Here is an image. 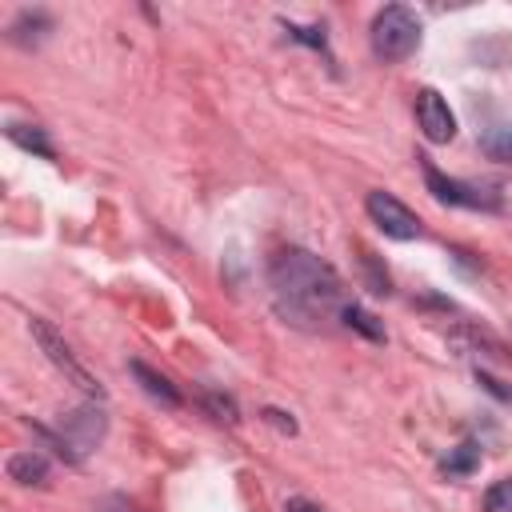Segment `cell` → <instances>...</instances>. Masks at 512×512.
<instances>
[{
    "label": "cell",
    "mask_w": 512,
    "mask_h": 512,
    "mask_svg": "<svg viewBox=\"0 0 512 512\" xmlns=\"http://www.w3.org/2000/svg\"><path fill=\"white\" fill-rule=\"evenodd\" d=\"M476 380H480V388H484V392H492L496 400L512 404V388H508L504 380H496V376H488V372H476Z\"/></svg>",
    "instance_id": "obj_17"
},
{
    "label": "cell",
    "mask_w": 512,
    "mask_h": 512,
    "mask_svg": "<svg viewBox=\"0 0 512 512\" xmlns=\"http://www.w3.org/2000/svg\"><path fill=\"white\" fill-rule=\"evenodd\" d=\"M484 512H512V476L496 480V484L484 492Z\"/></svg>",
    "instance_id": "obj_15"
},
{
    "label": "cell",
    "mask_w": 512,
    "mask_h": 512,
    "mask_svg": "<svg viewBox=\"0 0 512 512\" xmlns=\"http://www.w3.org/2000/svg\"><path fill=\"white\" fill-rule=\"evenodd\" d=\"M480 152L488 160H500V164H512V124H496L480 136Z\"/></svg>",
    "instance_id": "obj_11"
},
{
    "label": "cell",
    "mask_w": 512,
    "mask_h": 512,
    "mask_svg": "<svg viewBox=\"0 0 512 512\" xmlns=\"http://www.w3.org/2000/svg\"><path fill=\"white\" fill-rule=\"evenodd\" d=\"M8 140L28 148V152H36V156H44V160H52V144H48L44 128H36V124H8Z\"/></svg>",
    "instance_id": "obj_12"
},
{
    "label": "cell",
    "mask_w": 512,
    "mask_h": 512,
    "mask_svg": "<svg viewBox=\"0 0 512 512\" xmlns=\"http://www.w3.org/2000/svg\"><path fill=\"white\" fill-rule=\"evenodd\" d=\"M476 464H480V448H476V444H456V448L440 460V472H444V476H468Z\"/></svg>",
    "instance_id": "obj_13"
},
{
    "label": "cell",
    "mask_w": 512,
    "mask_h": 512,
    "mask_svg": "<svg viewBox=\"0 0 512 512\" xmlns=\"http://www.w3.org/2000/svg\"><path fill=\"white\" fill-rule=\"evenodd\" d=\"M416 124H420L424 140H432V144H448L456 136V116H452L448 100L436 88L416 92Z\"/></svg>",
    "instance_id": "obj_7"
},
{
    "label": "cell",
    "mask_w": 512,
    "mask_h": 512,
    "mask_svg": "<svg viewBox=\"0 0 512 512\" xmlns=\"http://www.w3.org/2000/svg\"><path fill=\"white\" fill-rule=\"evenodd\" d=\"M8 476L16 480V484H44L48 480V460L40 456V452H16L12 460H8Z\"/></svg>",
    "instance_id": "obj_9"
},
{
    "label": "cell",
    "mask_w": 512,
    "mask_h": 512,
    "mask_svg": "<svg viewBox=\"0 0 512 512\" xmlns=\"http://www.w3.org/2000/svg\"><path fill=\"white\" fill-rule=\"evenodd\" d=\"M364 208H368L372 224H376L384 236H392V240H416V236L424 232V228H420V216H416L408 204H400L392 192L372 188V192L364 196Z\"/></svg>",
    "instance_id": "obj_6"
},
{
    "label": "cell",
    "mask_w": 512,
    "mask_h": 512,
    "mask_svg": "<svg viewBox=\"0 0 512 512\" xmlns=\"http://www.w3.org/2000/svg\"><path fill=\"white\" fill-rule=\"evenodd\" d=\"M268 280H272V296H276V308L296 320V324H320L328 320L340 304V276L332 264H324L320 256L304 252V248H284L272 268H268Z\"/></svg>",
    "instance_id": "obj_1"
},
{
    "label": "cell",
    "mask_w": 512,
    "mask_h": 512,
    "mask_svg": "<svg viewBox=\"0 0 512 512\" xmlns=\"http://www.w3.org/2000/svg\"><path fill=\"white\" fill-rule=\"evenodd\" d=\"M48 28H52V20H48L44 12H20L16 24H12V40H16L20 48H36V44L48 36Z\"/></svg>",
    "instance_id": "obj_10"
},
{
    "label": "cell",
    "mask_w": 512,
    "mask_h": 512,
    "mask_svg": "<svg viewBox=\"0 0 512 512\" xmlns=\"http://www.w3.org/2000/svg\"><path fill=\"white\" fill-rule=\"evenodd\" d=\"M128 368H132V376L140 380V388H144V392H148L152 400H160L164 408H180V392L172 388V380H168V376H160V372H152V368H148L144 360H132Z\"/></svg>",
    "instance_id": "obj_8"
},
{
    "label": "cell",
    "mask_w": 512,
    "mask_h": 512,
    "mask_svg": "<svg viewBox=\"0 0 512 512\" xmlns=\"http://www.w3.org/2000/svg\"><path fill=\"white\" fill-rule=\"evenodd\" d=\"M104 428H108L104 412H100L96 404H80V408H72L68 416H60V428H56V432H48V428H36V432H40L68 464H80L84 452H92V448L104 440Z\"/></svg>",
    "instance_id": "obj_2"
},
{
    "label": "cell",
    "mask_w": 512,
    "mask_h": 512,
    "mask_svg": "<svg viewBox=\"0 0 512 512\" xmlns=\"http://www.w3.org/2000/svg\"><path fill=\"white\" fill-rule=\"evenodd\" d=\"M264 420H268V424H276V428H280V432H288V436L296 432V420H292L288 412H280V408H264Z\"/></svg>",
    "instance_id": "obj_18"
},
{
    "label": "cell",
    "mask_w": 512,
    "mask_h": 512,
    "mask_svg": "<svg viewBox=\"0 0 512 512\" xmlns=\"http://www.w3.org/2000/svg\"><path fill=\"white\" fill-rule=\"evenodd\" d=\"M368 36H372V52L392 64V60H404V56L416 52V44H420V20H416L412 8L388 4V8H380L372 16V32Z\"/></svg>",
    "instance_id": "obj_3"
},
{
    "label": "cell",
    "mask_w": 512,
    "mask_h": 512,
    "mask_svg": "<svg viewBox=\"0 0 512 512\" xmlns=\"http://www.w3.org/2000/svg\"><path fill=\"white\" fill-rule=\"evenodd\" d=\"M28 332H32V340L40 344V352H44V356H48V360H52V364H56V368H60V372L80 388V392H88V396H96V400L104 396L100 380H96V376H92V372L72 356V348L60 340V332H56L44 316H32V320H28Z\"/></svg>",
    "instance_id": "obj_5"
},
{
    "label": "cell",
    "mask_w": 512,
    "mask_h": 512,
    "mask_svg": "<svg viewBox=\"0 0 512 512\" xmlns=\"http://www.w3.org/2000/svg\"><path fill=\"white\" fill-rule=\"evenodd\" d=\"M420 168H424V184L428 192L440 200V204H452V208H484V212H496L504 204L500 188L496 184H468V180H452L444 176L428 156H416Z\"/></svg>",
    "instance_id": "obj_4"
},
{
    "label": "cell",
    "mask_w": 512,
    "mask_h": 512,
    "mask_svg": "<svg viewBox=\"0 0 512 512\" xmlns=\"http://www.w3.org/2000/svg\"><path fill=\"white\" fill-rule=\"evenodd\" d=\"M340 320L348 324V328H356V332H364L368 340H384V324L372 316V312H364L360 304H344L340 308Z\"/></svg>",
    "instance_id": "obj_14"
},
{
    "label": "cell",
    "mask_w": 512,
    "mask_h": 512,
    "mask_svg": "<svg viewBox=\"0 0 512 512\" xmlns=\"http://www.w3.org/2000/svg\"><path fill=\"white\" fill-rule=\"evenodd\" d=\"M288 512H320V508H316L312 500H300V496H292V500H288Z\"/></svg>",
    "instance_id": "obj_20"
},
{
    "label": "cell",
    "mask_w": 512,
    "mask_h": 512,
    "mask_svg": "<svg viewBox=\"0 0 512 512\" xmlns=\"http://www.w3.org/2000/svg\"><path fill=\"white\" fill-rule=\"evenodd\" d=\"M92 512H140L132 500H124V496H108V500H100Z\"/></svg>",
    "instance_id": "obj_19"
},
{
    "label": "cell",
    "mask_w": 512,
    "mask_h": 512,
    "mask_svg": "<svg viewBox=\"0 0 512 512\" xmlns=\"http://www.w3.org/2000/svg\"><path fill=\"white\" fill-rule=\"evenodd\" d=\"M204 408H208L216 420H228V424H236V404H232L228 396H216V392H208V396H204Z\"/></svg>",
    "instance_id": "obj_16"
}]
</instances>
